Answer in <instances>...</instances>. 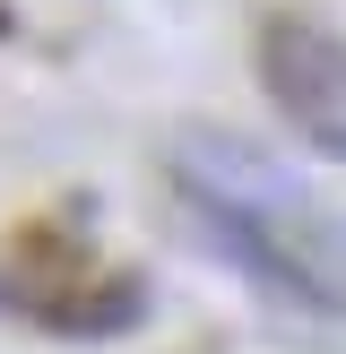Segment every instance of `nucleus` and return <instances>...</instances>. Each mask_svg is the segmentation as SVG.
Masks as SVG:
<instances>
[{"instance_id":"obj_2","label":"nucleus","mask_w":346,"mask_h":354,"mask_svg":"<svg viewBox=\"0 0 346 354\" xmlns=\"http://www.w3.org/2000/svg\"><path fill=\"white\" fill-rule=\"evenodd\" d=\"M260 86H268L277 121L311 156L346 165V35L338 26H320V17H268L260 26Z\"/></svg>"},{"instance_id":"obj_1","label":"nucleus","mask_w":346,"mask_h":354,"mask_svg":"<svg viewBox=\"0 0 346 354\" xmlns=\"http://www.w3.org/2000/svg\"><path fill=\"white\" fill-rule=\"evenodd\" d=\"M173 190L242 277H260L268 294L303 311H346V225L277 156L242 147L225 130H190L173 147Z\"/></svg>"},{"instance_id":"obj_3","label":"nucleus","mask_w":346,"mask_h":354,"mask_svg":"<svg viewBox=\"0 0 346 354\" xmlns=\"http://www.w3.org/2000/svg\"><path fill=\"white\" fill-rule=\"evenodd\" d=\"M9 303L26 320L61 328V337H113L147 311V294L121 268H95V259H26V277H9Z\"/></svg>"}]
</instances>
